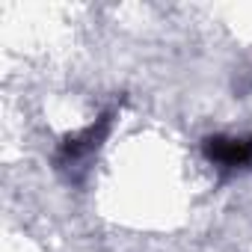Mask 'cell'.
Segmentation results:
<instances>
[{"label":"cell","instance_id":"6da1fadb","mask_svg":"<svg viewBox=\"0 0 252 252\" xmlns=\"http://www.w3.org/2000/svg\"><path fill=\"white\" fill-rule=\"evenodd\" d=\"M205 158L220 169H240L252 163V137L217 134L205 140Z\"/></svg>","mask_w":252,"mask_h":252}]
</instances>
